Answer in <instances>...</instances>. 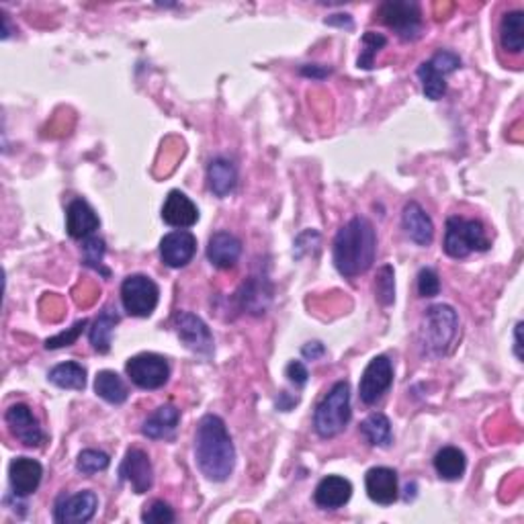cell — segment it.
I'll return each mask as SVG.
<instances>
[{"instance_id":"6da1fadb","label":"cell","mask_w":524,"mask_h":524,"mask_svg":"<svg viewBox=\"0 0 524 524\" xmlns=\"http://www.w3.org/2000/svg\"><path fill=\"white\" fill-rule=\"evenodd\" d=\"M195 461L203 476L221 484L228 481L236 467V448L231 443L226 422L220 416L207 414L199 420L195 435Z\"/></svg>"},{"instance_id":"7a4b0ae2","label":"cell","mask_w":524,"mask_h":524,"mask_svg":"<svg viewBox=\"0 0 524 524\" xmlns=\"http://www.w3.org/2000/svg\"><path fill=\"white\" fill-rule=\"evenodd\" d=\"M377 254V231L367 218H353L334 238V266L343 277L367 272Z\"/></svg>"},{"instance_id":"3957f363","label":"cell","mask_w":524,"mask_h":524,"mask_svg":"<svg viewBox=\"0 0 524 524\" xmlns=\"http://www.w3.org/2000/svg\"><path fill=\"white\" fill-rule=\"evenodd\" d=\"M459 334V315L451 305H432L424 315L420 328L422 351L430 356H445Z\"/></svg>"},{"instance_id":"277c9868","label":"cell","mask_w":524,"mask_h":524,"mask_svg":"<svg viewBox=\"0 0 524 524\" xmlns=\"http://www.w3.org/2000/svg\"><path fill=\"white\" fill-rule=\"evenodd\" d=\"M351 418V385L346 381H338L315 406L313 428L322 438H334L348 426Z\"/></svg>"},{"instance_id":"5b68a950","label":"cell","mask_w":524,"mask_h":524,"mask_svg":"<svg viewBox=\"0 0 524 524\" xmlns=\"http://www.w3.org/2000/svg\"><path fill=\"white\" fill-rule=\"evenodd\" d=\"M489 246L492 242H489L484 223L479 220H465L459 215L447 220L443 248L451 259H467L473 252L489 251Z\"/></svg>"},{"instance_id":"8992f818","label":"cell","mask_w":524,"mask_h":524,"mask_svg":"<svg viewBox=\"0 0 524 524\" xmlns=\"http://www.w3.org/2000/svg\"><path fill=\"white\" fill-rule=\"evenodd\" d=\"M379 19L404 41H414L422 36V11L412 0H389L379 6Z\"/></svg>"},{"instance_id":"52a82bcc","label":"cell","mask_w":524,"mask_h":524,"mask_svg":"<svg viewBox=\"0 0 524 524\" xmlns=\"http://www.w3.org/2000/svg\"><path fill=\"white\" fill-rule=\"evenodd\" d=\"M160 289L146 274H131L121 283V303L133 318H149L154 313Z\"/></svg>"},{"instance_id":"ba28073f","label":"cell","mask_w":524,"mask_h":524,"mask_svg":"<svg viewBox=\"0 0 524 524\" xmlns=\"http://www.w3.org/2000/svg\"><path fill=\"white\" fill-rule=\"evenodd\" d=\"M461 66V57L448 49H440L428 62L420 64L418 78L422 82V93L430 101H438L447 93V77Z\"/></svg>"},{"instance_id":"9c48e42d","label":"cell","mask_w":524,"mask_h":524,"mask_svg":"<svg viewBox=\"0 0 524 524\" xmlns=\"http://www.w3.org/2000/svg\"><path fill=\"white\" fill-rule=\"evenodd\" d=\"M126 373L131 384L139 389H160L169 384L170 365L160 354L141 353L128 361Z\"/></svg>"},{"instance_id":"30bf717a","label":"cell","mask_w":524,"mask_h":524,"mask_svg":"<svg viewBox=\"0 0 524 524\" xmlns=\"http://www.w3.org/2000/svg\"><path fill=\"white\" fill-rule=\"evenodd\" d=\"M394 384V365L385 354H379L373 359L363 371L361 384H359V396L361 402L373 406L384 397L389 387Z\"/></svg>"},{"instance_id":"8fae6325","label":"cell","mask_w":524,"mask_h":524,"mask_svg":"<svg viewBox=\"0 0 524 524\" xmlns=\"http://www.w3.org/2000/svg\"><path fill=\"white\" fill-rule=\"evenodd\" d=\"M174 328L190 353L211 356L213 354V336L207 324L199 315L190 312H179L174 315Z\"/></svg>"},{"instance_id":"7c38bea8","label":"cell","mask_w":524,"mask_h":524,"mask_svg":"<svg viewBox=\"0 0 524 524\" xmlns=\"http://www.w3.org/2000/svg\"><path fill=\"white\" fill-rule=\"evenodd\" d=\"M98 509V498L90 489H82L78 494L60 496L54 506V520L60 524H85L93 520Z\"/></svg>"},{"instance_id":"4fadbf2b","label":"cell","mask_w":524,"mask_h":524,"mask_svg":"<svg viewBox=\"0 0 524 524\" xmlns=\"http://www.w3.org/2000/svg\"><path fill=\"white\" fill-rule=\"evenodd\" d=\"M5 422L11 435L19 440L25 447H41L46 440L44 430H41L39 422L36 416H33L31 407L25 404H15L6 410L5 414Z\"/></svg>"},{"instance_id":"5bb4252c","label":"cell","mask_w":524,"mask_h":524,"mask_svg":"<svg viewBox=\"0 0 524 524\" xmlns=\"http://www.w3.org/2000/svg\"><path fill=\"white\" fill-rule=\"evenodd\" d=\"M197 252V238L189 230H177L166 234L160 242V259L170 269L187 266Z\"/></svg>"},{"instance_id":"9a60e30c","label":"cell","mask_w":524,"mask_h":524,"mask_svg":"<svg viewBox=\"0 0 524 524\" xmlns=\"http://www.w3.org/2000/svg\"><path fill=\"white\" fill-rule=\"evenodd\" d=\"M41 478H44V467L31 457H16L8 465V481H11V489L16 498L36 494Z\"/></svg>"},{"instance_id":"2e32d148","label":"cell","mask_w":524,"mask_h":524,"mask_svg":"<svg viewBox=\"0 0 524 524\" xmlns=\"http://www.w3.org/2000/svg\"><path fill=\"white\" fill-rule=\"evenodd\" d=\"M121 478L129 481L131 489L136 494H146L154 486V469L149 463V457L141 448H129L126 459L121 463Z\"/></svg>"},{"instance_id":"e0dca14e","label":"cell","mask_w":524,"mask_h":524,"mask_svg":"<svg viewBox=\"0 0 524 524\" xmlns=\"http://www.w3.org/2000/svg\"><path fill=\"white\" fill-rule=\"evenodd\" d=\"M101 226V220L95 213L85 199H74L66 210V230L74 240H87L95 236V231Z\"/></svg>"},{"instance_id":"ac0fdd59","label":"cell","mask_w":524,"mask_h":524,"mask_svg":"<svg viewBox=\"0 0 524 524\" xmlns=\"http://www.w3.org/2000/svg\"><path fill=\"white\" fill-rule=\"evenodd\" d=\"M367 496L379 506H392L399 496L397 473L389 467H373L365 476Z\"/></svg>"},{"instance_id":"d6986e66","label":"cell","mask_w":524,"mask_h":524,"mask_svg":"<svg viewBox=\"0 0 524 524\" xmlns=\"http://www.w3.org/2000/svg\"><path fill=\"white\" fill-rule=\"evenodd\" d=\"M162 220L170 228L187 230L193 228L199 220V210L190 199L180 190H170L162 205Z\"/></svg>"},{"instance_id":"ffe728a7","label":"cell","mask_w":524,"mask_h":524,"mask_svg":"<svg viewBox=\"0 0 524 524\" xmlns=\"http://www.w3.org/2000/svg\"><path fill=\"white\" fill-rule=\"evenodd\" d=\"M402 226L414 244L430 246L432 240H435V223L416 201H410L404 207Z\"/></svg>"},{"instance_id":"44dd1931","label":"cell","mask_w":524,"mask_h":524,"mask_svg":"<svg viewBox=\"0 0 524 524\" xmlns=\"http://www.w3.org/2000/svg\"><path fill=\"white\" fill-rule=\"evenodd\" d=\"M353 484L346 478L328 476L324 478L313 492V502L324 510H336L351 500Z\"/></svg>"},{"instance_id":"7402d4cb","label":"cell","mask_w":524,"mask_h":524,"mask_svg":"<svg viewBox=\"0 0 524 524\" xmlns=\"http://www.w3.org/2000/svg\"><path fill=\"white\" fill-rule=\"evenodd\" d=\"M242 254V242L230 231H215L207 244V259L218 269H231Z\"/></svg>"},{"instance_id":"603a6c76","label":"cell","mask_w":524,"mask_h":524,"mask_svg":"<svg viewBox=\"0 0 524 524\" xmlns=\"http://www.w3.org/2000/svg\"><path fill=\"white\" fill-rule=\"evenodd\" d=\"M179 422H180L179 407L172 404H166V406L158 407V410L149 416V418L144 422V426H141V432H144V437L152 438V440H166L174 435Z\"/></svg>"},{"instance_id":"cb8c5ba5","label":"cell","mask_w":524,"mask_h":524,"mask_svg":"<svg viewBox=\"0 0 524 524\" xmlns=\"http://www.w3.org/2000/svg\"><path fill=\"white\" fill-rule=\"evenodd\" d=\"M207 182H210L211 193L218 197H228L238 185V170L228 158H215L207 169Z\"/></svg>"},{"instance_id":"d4e9b609","label":"cell","mask_w":524,"mask_h":524,"mask_svg":"<svg viewBox=\"0 0 524 524\" xmlns=\"http://www.w3.org/2000/svg\"><path fill=\"white\" fill-rule=\"evenodd\" d=\"M500 46L510 56H520L524 49V13L509 11L500 21Z\"/></svg>"},{"instance_id":"484cf974","label":"cell","mask_w":524,"mask_h":524,"mask_svg":"<svg viewBox=\"0 0 524 524\" xmlns=\"http://www.w3.org/2000/svg\"><path fill=\"white\" fill-rule=\"evenodd\" d=\"M119 322V315L115 313L111 307H105V310L98 313V318L95 320L93 328L88 332V338H90V344L97 353L107 354L111 351V340H113V330L118 326Z\"/></svg>"},{"instance_id":"4316f807","label":"cell","mask_w":524,"mask_h":524,"mask_svg":"<svg viewBox=\"0 0 524 524\" xmlns=\"http://www.w3.org/2000/svg\"><path fill=\"white\" fill-rule=\"evenodd\" d=\"M435 469L440 479L457 481L463 478L465 469H467V459L465 453L457 447H445L435 455Z\"/></svg>"},{"instance_id":"83f0119b","label":"cell","mask_w":524,"mask_h":524,"mask_svg":"<svg viewBox=\"0 0 524 524\" xmlns=\"http://www.w3.org/2000/svg\"><path fill=\"white\" fill-rule=\"evenodd\" d=\"M361 435L371 447L387 448V447H392V443H394L392 422H389L387 416L381 414V412L371 414L369 418L363 420Z\"/></svg>"},{"instance_id":"f1b7e54d","label":"cell","mask_w":524,"mask_h":524,"mask_svg":"<svg viewBox=\"0 0 524 524\" xmlns=\"http://www.w3.org/2000/svg\"><path fill=\"white\" fill-rule=\"evenodd\" d=\"M95 392L98 397L113 406H119L128 399L129 392L126 381H123L115 371H101L95 377Z\"/></svg>"},{"instance_id":"f546056e","label":"cell","mask_w":524,"mask_h":524,"mask_svg":"<svg viewBox=\"0 0 524 524\" xmlns=\"http://www.w3.org/2000/svg\"><path fill=\"white\" fill-rule=\"evenodd\" d=\"M49 384L60 389H80L87 387V369L78 363H62L49 371Z\"/></svg>"},{"instance_id":"4dcf8cb0","label":"cell","mask_w":524,"mask_h":524,"mask_svg":"<svg viewBox=\"0 0 524 524\" xmlns=\"http://www.w3.org/2000/svg\"><path fill=\"white\" fill-rule=\"evenodd\" d=\"M387 37L375 31H367L363 36V52L359 56V68L371 70L375 66V56L385 47Z\"/></svg>"},{"instance_id":"1f68e13d","label":"cell","mask_w":524,"mask_h":524,"mask_svg":"<svg viewBox=\"0 0 524 524\" xmlns=\"http://www.w3.org/2000/svg\"><path fill=\"white\" fill-rule=\"evenodd\" d=\"M109 455L103 451H97V448H87L82 451L77 459V469L82 473V476H95L98 471H105L109 467Z\"/></svg>"},{"instance_id":"d6a6232c","label":"cell","mask_w":524,"mask_h":524,"mask_svg":"<svg viewBox=\"0 0 524 524\" xmlns=\"http://www.w3.org/2000/svg\"><path fill=\"white\" fill-rule=\"evenodd\" d=\"M375 295L381 305H392L396 302V281L392 266H381L375 281Z\"/></svg>"},{"instance_id":"836d02e7","label":"cell","mask_w":524,"mask_h":524,"mask_svg":"<svg viewBox=\"0 0 524 524\" xmlns=\"http://www.w3.org/2000/svg\"><path fill=\"white\" fill-rule=\"evenodd\" d=\"M82 252H85V264H88L90 269H95V271H103L105 242L101 238H97V236L87 238L85 244H82ZM103 272L109 274L107 271H103Z\"/></svg>"},{"instance_id":"e575fe53","label":"cell","mask_w":524,"mask_h":524,"mask_svg":"<svg viewBox=\"0 0 524 524\" xmlns=\"http://www.w3.org/2000/svg\"><path fill=\"white\" fill-rule=\"evenodd\" d=\"M244 307L251 310L252 313H262L266 310V302H269L271 295L259 285V283H251V285H244Z\"/></svg>"},{"instance_id":"d590c367","label":"cell","mask_w":524,"mask_h":524,"mask_svg":"<svg viewBox=\"0 0 524 524\" xmlns=\"http://www.w3.org/2000/svg\"><path fill=\"white\" fill-rule=\"evenodd\" d=\"M87 324H88L87 320H78L72 328H68L66 332H60V334H56L54 338H47L46 340V348H47V351H56V348L72 346L78 340V336L82 334V330L87 328Z\"/></svg>"},{"instance_id":"8d00e7d4","label":"cell","mask_w":524,"mask_h":524,"mask_svg":"<svg viewBox=\"0 0 524 524\" xmlns=\"http://www.w3.org/2000/svg\"><path fill=\"white\" fill-rule=\"evenodd\" d=\"M141 520L149 524H170L174 522V512L166 502L154 500L149 506H146V510L141 512Z\"/></svg>"},{"instance_id":"74e56055","label":"cell","mask_w":524,"mask_h":524,"mask_svg":"<svg viewBox=\"0 0 524 524\" xmlns=\"http://www.w3.org/2000/svg\"><path fill=\"white\" fill-rule=\"evenodd\" d=\"M440 291V279L437 271L422 269L418 272V293L420 297H435Z\"/></svg>"},{"instance_id":"f35d334b","label":"cell","mask_w":524,"mask_h":524,"mask_svg":"<svg viewBox=\"0 0 524 524\" xmlns=\"http://www.w3.org/2000/svg\"><path fill=\"white\" fill-rule=\"evenodd\" d=\"M287 377L291 384H295V385H305L307 384V377H310V373H307L305 369V365L302 361H293V363H289L287 365Z\"/></svg>"},{"instance_id":"ab89813d","label":"cell","mask_w":524,"mask_h":524,"mask_svg":"<svg viewBox=\"0 0 524 524\" xmlns=\"http://www.w3.org/2000/svg\"><path fill=\"white\" fill-rule=\"evenodd\" d=\"M303 356L305 359H312V361H315V359H320V356L326 353V348H324V344L322 343H307L305 346H303Z\"/></svg>"},{"instance_id":"60d3db41","label":"cell","mask_w":524,"mask_h":524,"mask_svg":"<svg viewBox=\"0 0 524 524\" xmlns=\"http://www.w3.org/2000/svg\"><path fill=\"white\" fill-rule=\"evenodd\" d=\"M520 332H522V322L517 324V330H514V353H517V359H522V340H520Z\"/></svg>"},{"instance_id":"b9f144b4","label":"cell","mask_w":524,"mask_h":524,"mask_svg":"<svg viewBox=\"0 0 524 524\" xmlns=\"http://www.w3.org/2000/svg\"><path fill=\"white\" fill-rule=\"evenodd\" d=\"M302 74H305V77H315V78H324L326 74H330V68H322L318 70V66H305V68H302Z\"/></svg>"}]
</instances>
